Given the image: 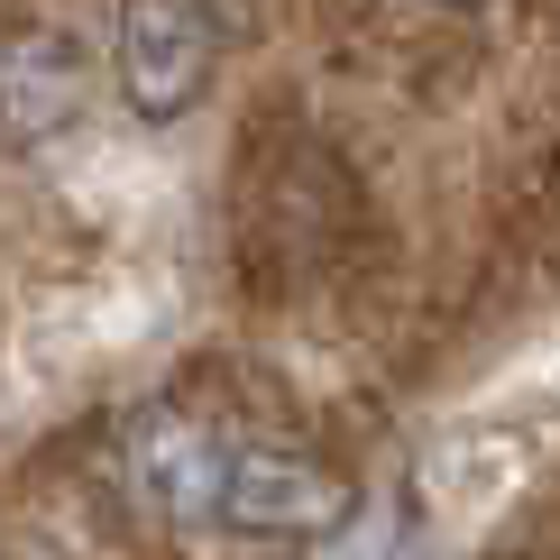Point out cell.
<instances>
[{"instance_id": "cell-5", "label": "cell", "mask_w": 560, "mask_h": 560, "mask_svg": "<svg viewBox=\"0 0 560 560\" xmlns=\"http://www.w3.org/2000/svg\"><path fill=\"white\" fill-rule=\"evenodd\" d=\"M432 10H478V0H432Z\"/></svg>"}, {"instance_id": "cell-4", "label": "cell", "mask_w": 560, "mask_h": 560, "mask_svg": "<svg viewBox=\"0 0 560 560\" xmlns=\"http://www.w3.org/2000/svg\"><path fill=\"white\" fill-rule=\"evenodd\" d=\"M83 83L92 56L65 28H28L0 46V129L10 138H65L83 120Z\"/></svg>"}, {"instance_id": "cell-3", "label": "cell", "mask_w": 560, "mask_h": 560, "mask_svg": "<svg viewBox=\"0 0 560 560\" xmlns=\"http://www.w3.org/2000/svg\"><path fill=\"white\" fill-rule=\"evenodd\" d=\"M230 451H240V441L184 423V413H148V423H129V441H120V469H129V487L156 505V515H175V524H221Z\"/></svg>"}, {"instance_id": "cell-2", "label": "cell", "mask_w": 560, "mask_h": 560, "mask_svg": "<svg viewBox=\"0 0 560 560\" xmlns=\"http://www.w3.org/2000/svg\"><path fill=\"white\" fill-rule=\"evenodd\" d=\"M221 524L230 533H267V542H303V533H340L349 524V478H331L303 451H267L240 441L221 487Z\"/></svg>"}, {"instance_id": "cell-1", "label": "cell", "mask_w": 560, "mask_h": 560, "mask_svg": "<svg viewBox=\"0 0 560 560\" xmlns=\"http://www.w3.org/2000/svg\"><path fill=\"white\" fill-rule=\"evenodd\" d=\"M212 10L202 0H120V92L138 102V120H175L202 102L212 83Z\"/></svg>"}]
</instances>
